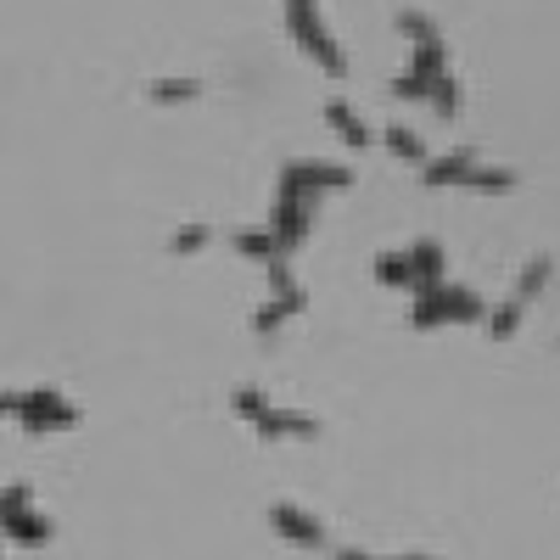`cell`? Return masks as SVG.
I'll return each instance as SVG.
<instances>
[{
  "label": "cell",
  "mask_w": 560,
  "mask_h": 560,
  "mask_svg": "<svg viewBox=\"0 0 560 560\" xmlns=\"http://www.w3.org/2000/svg\"><path fill=\"white\" fill-rule=\"evenodd\" d=\"M197 96H202V79H152L158 107H179V102H197Z\"/></svg>",
  "instance_id": "30bf717a"
},
{
  "label": "cell",
  "mask_w": 560,
  "mask_h": 560,
  "mask_svg": "<svg viewBox=\"0 0 560 560\" xmlns=\"http://www.w3.org/2000/svg\"><path fill=\"white\" fill-rule=\"evenodd\" d=\"M325 118H331L337 129H342V140H348V147H370V124L348 107V102H331V107H325Z\"/></svg>",
  "instance_id": "8fae6325"
},
{
  "label": "cell",
  "mask_w": 560,
  "mask_h": 560,
  "mask_svg": "<svg viewBox=\"0 0 560 560\" xmlns=\"http://www.w3.org/2000/svg\"><path fill=\"white\" fill-rule=\"evenodd\" d=\"M353 174L337 168V163H292L280 174V197H308V191H348ZM314 202V197H308Z\"/></svg>",
  "instance_id": "5b68a950"
},
{
  "label": "cell",
  "mask_w": 560,
  "mask_h": 560,
  "mask_svg": "<svg viewBox=\"0 0 560 560\" xmlns=\"http://www.w3.org/2000/svg\"><path fill=\"white\" fill-rule=\"evenodd\" d=\"M168 247H174V253H197V247H208V230H202V224H191V230H179V236H174Z\"/></svg>",
  "instance_id": "5bb4252c"
},
{
  "label": "cell",
  "mask_w": 560,
  "mask_h": 560,
  "mask_svg": "<svg viewBox=\"0 0 560 560\" xmlns=\"http://www.w3.org/2000/svg\"><path fill=\"white\" fill-rule=\"evenodd\" d=\"M465 319H482V303L465 292V287H448V280H438V287L420 292L415 325H465Z\"/></svg>",
  "instance_id": "3957f363"
},
{
  "label": "cell",
  "mask_w": 560,
  "mask_h": 560,
  "mask_svg": "<svg viewBox=\"0 0 560 560\" xmlns=\"http://www.w3.org/2000/svg\"><path fill=\"white\" fill-rule=\"evenodd\" d=\"M236 415L242 420H253L258 427V438L264 443H275V438H319V420L314 415H298V409H280V404H269L264 393H236Z\"/></svg>",
  "instance_id": "7a4b0ae2"
},
{
  "label": "cell",
  "mask_w": 560,
  "mask_h": 560,
  "mask_svg": "<svg viewBox=\"0 0 560 560\" xmlns=\"http://www.w3.org/2000/svg\"><path fill=\"white\" fill-rule=\"evenodd\" d=\"M269 522H275L280 538L298 544V549H319V544H325V522L308 516V510H298V504H275V510H269Z\"/></svg>",
  "instance_id": "52a82bcc"
},
{
  "label": "cell",
  "mask_w": 560,
  "mask_h": 560,
  "mask_svg": "<svg viewBox=\"0 0 560 560\" xmlns=\"http://www.w3.org/2000/svg\"><path fill=\"white\" fill-rule=\"evenodd\" d=\"M415 560H420V555H415Z\"/></svg>",
  "instance_id": "2e32d148"
},
{
  "label": "cell",
  "mask_w": 560,
  "mask_h": 560,
  "mask_svg": "<svg viewBox=\"0 0 560 560\" xmlns=\"http://www.w3.org/2000/svg\"><path fill=\"white\" fill-rule=\"evenodd\" d=\"M0 533H7L12 544H28V549H39V544H51V522H45V516H34L28 504L7 510V516H0Z\"/></svg>",
  "instance_id": "ba28073f"
},
{
  "label": "cell",
  "mask_w": 560,
  "mask_h": 560,
  "mask_svg": "<svg viewBox=\"0 0 560 560\" xmlns=\"http://www.w3.org/2000/svg\"><path fill=\"white\" fill-rule=\"evenodd\" d=\"M236 247H242V253H253V258H280V247H275L269 230H242Z\"/></svg>",
  "instance_id": "4fadbf2b"
},
{
  "label": "cell",
  "mask_w": 560,
  "mask_h": 560,
  "mask_svg": "<svg viewBox=\"0 0 560 560\" xmlns=\"http://www.w3.org/2000/svg\"><path fill=\"white\" fill-rule=\"evenodd\" d=\"M337 560H370V555H359V549H342V555H337Z\"/></svg>",
  "instance_id": "9a60e30c"
},
{
  "label": "cell",
  "mask_w": 560,
  "mask_h": 560,
  "mask_svg": "<svg viewBox=\"0 0 560 560\" xmlns=\"http://www.w3.org/2000/svg\"><path fill=\"white\" fill-rule=\"evenodd\" d=\"M544 287H549V258H533V264L522 269V287L504 298V308H499V319L488 325V331H493V337L504 342V337H510V331H516V325H522V308H527V303H533V298H538Z\"/></svg>",
  "instance_id": "8992f818"
},
{
  "label": "cell",
  "mask_w": 560,
  "mask_h": 560,
  "mask_svg": "<svg viewBox=\"0 0 560 560\" xmlns=\"http://www.w3.org/2000/svg\"><path fill=\"white\" fill-rule=\"evenodd\" d=\"M477 168V152L471 147H454L448 158H427L420 163V174H427V185H465V174Z\"/></svg>",
  "instance_id": "9c48e42d"
},
{
  "label": "cell",
  "mask_w": 560,
  "mask_h": 560,
  "mask_svg": "<svg viewBox=\"0 0 560 560\" xmlns=\"http://www.w3.org/2000/svg\"><path fill=\"white\" fill-rule=\"evenodd\" d=\"M18 420L28 432H68V427H79V409L51 387H34V393L18 398Z\"/></svg>",
  "instance_id": "277c9868"
},
{
  "label": "cell",
  "mask_w": 560,
  "mask_h": 560,
  "mask_svg": "<svg viewBox=\"0 0 560 560\" xmlns=\"http://www.w3.org/2000/svg\"><path fill=\"white\" fill-rule=\"evenodd\" d=\"M287 7V23H292V39L303 45V51L331 73V79H342L348 73V57L337 51V39L325 34V23H319V0H280Z\"/></svg>",
  "instance_id": "6da1fadb"
},
{
  "label": "cell",
  "mask_w": 560,
  "mask_h": 560,
  "mask_svg": "<svg viewBox=\"0 0 560 560\" xmlns=\"http://www.w3.org/2000/svg\"><path fill=\"white\" fill-rule=\"evenodd\" d=\"M387 147H393V158H404V163H427V147H420V140H415V129H404V124H393L387 135Z\"/></svg>",
  "instance_id": "7c38bea8"
}]
</instances>
